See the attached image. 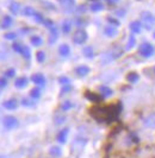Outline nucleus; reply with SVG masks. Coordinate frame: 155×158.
Returning <instances> with one entry per match:
<instances>
[{
	"label": "nucleus",
	"instance_id": "nucleus-1",
	"mask_svg": "<svg viewBox=\"0 0 155 158\" xmlns=\"http://www.w3.org/2000/svg\"><path fill=\"white\" fill-rule=\"evenodd\" d=\"M121 113L119 103L112 106H95L90 109V114L98 121H113L117 119L118 114Z\"/></svg>",
	"mask_w": 155,
	"mask_h": 158
},
{
	"label": "nucleus",
	"instance_id": "nucleus-2",
	"mask_svg": "<svg viewBox=\"0 0 155 158\" xmlns=\"http://www.w3.org/2000/svg\"><path fill=\"white\" fill-rule=\"evenodd\" d=\"M2 125L7 131H11V130H14L16 127L18 126V120L14 117H12V115H7L2 120Z\"/></svg>",
	"mask_w": 155,
	"mask_h": 158
},
{
	"label": "nucleus",
	"instance_id": "nucleus-3",
	"mask_svg": "<svg viewBox=\"0 0 155 158\" xmlns=\"http://www.w3.org/2000/svg\"><path fill=\"white\" fill-rule=\"evenodd\" d=\"M140 54L143 56V57H150L153 54H154V48L152 44H148V43H143L141 44L140 46Z\"/></svg>",
	"mask_w": 155,
	"mask_h": 158
},
{
	"label": "nucleus",
	"instance_id": "nucleus-4",
	"mask_svg": "<svg viewBox=\"0 0 155 158\" xmlns=\"http://www.w3.org/2000/svg\"><path fill=\"white\" fill-rule=\"evenodd\" d=\"M86 143H87V140L85 138H78V139H75L74 143H73V145H72V152L76 154L78 151H82V149L86 145Z\"/></svg>",
	"mask_w": 155,
	"mask_h": 158
},
{
	"label": "nucleus",
	"instance_id": "nucleus-5",
	"mask_svg": "<svg viewBox=\"0 0 155 158\" xmlns=\"http://www.w3.org/2000/svg\"><path fill=\"white\" fill-rule=\"evenodd\" d=\"M87 39V33L84 31V30H79V31L75 32V34L73 36V42L75 44H82L85 43Z\"/></svg>",
	"mask_w": 155,
	"mask_h": 158
},
{
	"label": "nucleus",
	"instance_id": "nucleus-6",
	"mask_svg": "<svg viewBox=\"0 0 155 158\" xmlns=\"http://www.w3.org/2000/svg\"><path fill=\"white\" fill-rule=\"evenodd\" d=\"M68 133H69V128H63V130H61L59 132V134H57V142L61 143V144H64L67 142Z\"/></svg>",
	"mask_w": 155,
	"mask_h": 158
},
{
	"label": "nucleus",
	"instance_id": "nucleus-7",
	"mask_svg": "<svg viewBox=\"0 0 155 158\" xmlns=\"http://www.w3.org/2000/svg\"><path fill=\"white\" fill-rule=\"evenodd\" d=\"M31 80H32V82L36 83V85H42V86H44V83H45V79H44V76H43L42 74H35V75H32Z\"/></svg>",
	"mask_w": 155,
	"mask_h": 158
},
{
	"label": "nucleus",
	"instance_id": "nucleus-8",
	"mask_svg": "<svg viewBox=\"0 0 155 158\" xmlns=\"http://www.w3.org/2000/svg\"><path fill=\"white\" fill-rule=\"evenodd\" d=\"M4 107L6 108V109H16L17 107H18V102L13 99V100H7V101H5L4 102Z\"/></svg>",
	"mask_w": 155,
	"mask_h": 158
},
{
	"label": "nucleus",
	"instance_id": "nucleus-9",
	"mask_svg": "<svg viewBox=\"0 0 155 158\" xmlns=\"http://www.w3.org/2000/svg\"><path fill=\"white\" fill-rule=\"evenodd\" d=\"M144 125L149 128H155V114H152L144 119Z\"/></svg>",
	"mask_w": 155,
	"mask_h": 158
},
{
	"label": "nucleus",
	"instance_id": "nucleus-10",
	"mask_svg": "<svg viewBox=\"0 0 155 158\" xmlns=\"http://www.w3.org/2000/svg\"><path fill=\"white\" fill-rule=\"evenodd\" d=\"M75 71H76V74L79 76H85V75H87L90 73V68L87 65H80V67H78L75 69Z\"/></svg>",
	"mask_w": 155,
	"mask_h": 158
},
{
	"label": "nucleus",
	"instance_id": "nucleus-11",
	"mask_svg": "<svg viewBox=\"0 0 155 158\" xmlns=\"http://www.w3.org/2000/svg\"><path fill=\"white\" fill-rule=\"evenodd\" d=\"M14 86H16L17 88H24V87L28 86V80H26L25 77H19V79L16 80Z\"/></svg>",
	"mask_w": 155,
	"mask_h": 158
},
{
	"label": "nucleus",
	"instance_id": "nucleus-12",
	"mask_svg": "<svg viewBox=\"0 0 155 158\" xmlns=\"http://www.w3.org/2000/svg\"><path fill=\"white\" fill-rule=\"evenodd\" d=\"M49 154H50L51 156H54V157H60L61 154H62V151L59 146H53V148H50Z\"/></svg>",
	"mask_w": 155,
	"mask_h": 158
},
{
	"label": "nucleus",
	"instance_id": "nucleus-13",
	"mask_svg": "<svg viewBox=\"0 0 155 158\" xmlns=\"http://www.w3.org/2000/svg\"><path fill=\"white\" fill-rule=\"evenodd\" d=\"M59 51H60V54H61L62 56H64V57L70 54V49H69V46L67 44H62L61 46H60V49H59Z\"/></svg>",
	"mask_w": 155,
	"mask_h": 158
},
{
	"label": "nucleus",
	"instance_id": "nucleus-14",
	"mask_svg": "<svg viewBox=\"0 0 155 158\" xmlns=\"http://www.w3.org/2000/svg\"><path fill=\"white\" fill-rule=\"evenodd\" d=\"M85 96H86L88 100H91V101H94V102H100V97H99V95L94 94V93H92V92H86Z\"/></svg>",
	"mask_w": 155,
	"mask_h": 158
},
{
	"label": "nucleus",
	"instance_id": "nucleus-15",
	"mask_svg": "<svg viewBox=\"0 0 155 158\" xmlns=\"http://www.w3.org/2000/svg\"><path fill=\"white\" fill-rule=\"evenodd\" d=\"M12 18H11V16H5L4 17V19H2V28H5V29H7V28H10L11 25H12Z\"/></svg>",
	"mask_w": 155,
	"mask_h": 158
},
{
	"label": "nucleus",
	"instance_id": "nucleus-16",
	"mask_svg": "<svg viewBox=\"0 0 155 158\" xmlns=\"http://www.w3.org/2000/svg\"><path fill=\"white\" fill-rule=\"evenodd\" d=\"M105 34L109 36V37H115L117 34V30L115 28H112V26H107L105 29Z\"/></svg>",
	"mask_w": 155,
	"mask_h": 158
},
{
	"label": "nucleus",
	"instance_id": "nucleus-17",
	"mask_svg": "<svg viewBox=\"0 0 155 158\" xmlns=\"http://www.w3.org/2000/svg\"><path fill=\"white\" fill-rule=\"evenodd\" d=\"M31 43H32L35 46H39V45H42L43 40H42V38L38 37V36H33V37H31Z\"/></svg>",
	"mask_w": 155,
	"mask_h": 158
},
{
	"label": "nucleus",
	"instance_id": "nucleus-18",
	"mask_svg": "<svg viewBox=\"0 0 155 158\" xmlns=\"http://www.w3.org/2000/svg\"><path fill=\"white\" fill-rule=\"evenodd\" d=\"M138 79H140V76H138L136 73H130V74L128 75V81H130V82H132V83L137 82Z\"/></svg>",
	"mask_w": 155,
	"mask_h": 158
},
{
	"label": "nucleus",
	"instance_id": "nucleus-19",
	"mask_svg": "<svg viewBox=\"0 0 155 158\" xmlns=\"http://www.w3.org/2000/svg\"><path fill=\"white\" fill-rule=\"evenodd\" d=\"M100 93L103 96H110V95H112V91L109 88V87H100Z\"/></svg>",
	"mask_w": 155,
	"mask_h": 158
},
{
	"label": "nucleus",
	"instance_id": "nucleus-20",
	"mask_svg": "<svg viewBox=\"0 0 155 158\" xmlns=\"http://www.w3.org/2000/svg\"><path fill=\"white\" fill-rule=\"evenodd\" d=\"M84 55H85V57H87V58H92L93 57V49L91 46H86L85 49H84Z\"/></svg>",
	"mask_w": 155,
	"mask_h": 158
},
{
	"label": "nucleus",
	"instance_id": "nucleus-21",
	"mask_svg": "<svg viewBox=\"0 0 155 158\" xmlns=\"http://www.w3.org/2000/svg\"><path fill=\"white\" fill-rule=\"evenodd\" d=\"M51 34H50V38H49V43L50 44H53L56 39H57V31H56V29L55 28H51Z\"/></svg>",
	"mask_w": 155,
	"mask_h": 158
},
{
	"label": "nucleus",
	"instance_id": "nucleus-22",
	"mask_svg": "<svg viewBox=\"0 0 155 158\" xmlns=\"http://www.w3.org/2000/svg\"><path fill=\"white\" fill-rule=\"evenodd\" d=\"M130 29H131V31L132 32H140L141 31V25H140V23H137V22H134L131 25H130Z\"/></svg>",
	"mask_w": 155,
	"mask_h": 158
},
{
	"label": "nucleus",
	"instance_id": "nucleus-23",
	"mask_svg": "<svg viewBox=\"0 0 155 158\" xmlns=\"http://www.w3.org/2000/svg\"><path fill=\"white\" fill-rule=\"evenodd\" d=\"M30 95L32 99H38V97L41 96V91H39V88H33V89L31 91Z\"/></svg>",
	"mask_w": 155,
	"mask_h": 158
},
{
	"label": "nucleus",
	"instance_id": "nucleus-24",
	"mask_svg": "<svg viewBox=\"0 0 155 158\" xmlns=\"http://www.w3.org/2000/svg\"><path fill=\"white\" fill-rule=\"evenodd\" d=\"M36 58H37V62L42 63V62H44V60H45V54H44L43 51H38L37 55H36Z\"/></svg>",
	"mask_w": 155,
	"mask_h": 158
},
{
	"label": "nucleus",
	"instance_id": "nucleus-25",
	"mask_svg": "<svg viewBox=\"0 0 155 158\" xmlns=\"http://www.w3.org/2000/svg\"><path fill=\"white\" fill-rule=\"evenodd\" d=\"M61 107H62V109H63V111H68V109H70V108L73 107V103H72L69 100H67V101H64V102L62 103Z\"/></svg>",
	"mask_w": 155,
	"mask_h": 158
},
{
	"label": "nucleus",
	"instance_id": "nucleus-26",
	"mask_svg": "<svg viewBox=\"0 0 155 158\" xmlns=\"http://www.w3.org/2000/svg\"><path fill=\"white\" fill-rule=\"evenodd\" d=\"M70 29H72L70 23H69V22H64V23H63V25H62V30H63V32L68 33V32L70 31Z\"/></svg>",
	"mask_w": 155,
	"mask_h": 158
},
{
	"label": "nucleus",
	"instance_id": "nucleus-27",
	"mask_svg": "<svg viewBox=\"0 0 155 158\" xmlns=\"http://www.w3.org/2000/svg\"><path fill=\"white\" fill-rule=\"evenodd\" d=\"M22 55L25 57V58H30V49L28 46H23V51H22Z\"/></svg>",
	"mask_w": 155,
	"mask_h": 158
},
{
	"label": "nucleus",
	"instance_id": "nucleus-28",
	"mask_svg": "<svg viewBox=\"0 0 155 158\" xmlns=\"http://www.w3.org/2000/svg\"><path fill=\"white\" fill-rule=\"evenodd\" d=\"M18 8H19V6H18V4H17V2H11V7H10V10H11L14 14H17Z\"/></svg>",
	"mask_w": 155,
	"mask_h": 158
},
{
	"label": "nucleus",
	"instance_id": "nucleus-29",
	"mask_svg": "<svg viewBox=\"0 0 155 158\" xmlns=\"http://www.w3.org/2000/svg\"><path fill=\"white\" fill-rule=\"evenodd\" d=\"M135 43H136V40H135V37L134 36H131L130 38H129V43H128V46H126V49L129 50V49H131L134 45H135Z\"/></svg>",
	"mask_w": 155,
	"mask_h": 158
},
{
	"label": "nucleus",
	"instance_id": "nucleus-30",
	"mask_svg": "<svg viewBox=\"0 0 155 158\" xmlns=\"http://www.w3.org/2000/svg\"><path fill=\"white\" fill-rule=\"evenodd\" d=\"M66 121V118L62 115V117H60V115H57L56 118H55V124L56 125H61V124H63Z\"/></svg>",
	"mask_w": 155,
	"mask_h": 158
},
{
	"label": "nucleus",
	"instance_id": "nucleus-31",
	"mask_svg": "<svg viewBox=\"0 0 155 158\" xmlns=\"http://www.w3.org/2000/svg\"><path fill=\"white\" fill-rule=\"evenodd\" d=\"M13 50L17 51V52H19V54H22V51H23V45L16 43V44H13Z\"/></svg>",
	"mask_w": 155,
	"mask_h": 158
},
{
	"label": "nucleus",
	"instance_id": "nucleus-32",
	"mask_svg": "<svg viewBox=\"0 0 155 158\" xmlns=\"http://www.w3.org/2000/svg\"><path fill=\"white\" fill-rule=\"evenodd\" d=\"M24 13H25L26 16H35V14H36L35 11H33L31 7H25V8H24Z\"/></svg>",
	"mask_w": 155,
	"mask_h": 158
},
{
	"label": "nucleus",
	"instance_id": "nucleus-33",
	"mask_svg": "<svg viewBox=\"0 0 155 158\" xmlns=\"http://www.w3.org/2000/svg\"><path fill=\"white\" fill-rule=\"evenodd\" d=\"M91 8H92V11H99L103 8V5L101 4H94V5H92Z\"/></svg>",
	"mask_w": 155,
	"mask_h": 158
},
{
	"label": "nucleus",
	"instance_id": "nucleus-34",
	"mask_svg": "<svg viewBox=\"0 0 155 158\" xmlns=\"http://www.w3.org/2000/svg\"><path fill=\"white\" fill-rule=\"evenodd\" d=\"M6 85H7L6 80H5L4 77H0V89H1V88H4V87H6Z\"/></svg>",
	"mask_w": 155,
	"mask_h": 158
},
{
	"label": "nucleus",
	"instance_id": "nucleus-35",
	"mask_svg": "<svg viewBox=\"0 0 155 158\" xmlns=\"http://www.w3.org/2000/svg\"><path fill=\"white\" fill-rule=\"evenodd\" d=\"M59 81H60V83H62V85H67V83L69 82V80H68L67 77H64V76L60 77V79H59Z\"/></svg>",
	"mask_w": 155,
	"mask_h": 158
},
{
	"label": "nucleus",
	"instance_id": "nucleus-36",
	"mask_svg": "<svg viewBox=\"0 0 155 158\" xmlns=\"http://www.w3.org/2000/svg\"><path fill=\"white\" fill-rule=\"evenodd\" d=\"M7 77H12L13 75H14V70L13 69H8L7 71H6V74H5Z\"/></svg>",
	"mask_w": 155,
	"mask_h": 158
},
{
	"label": "nucleus",
	"instance_id": "nucleus-37",
	"mask_svg": "<svg viewBox=\"0 0 155 158\" xmlns=\"http://www.w3.org/2000/svg\"><path fill=\"white\" fill-rule=\"evenodd\" d=\"M5 38L6 39H14L16 38V34L14 33H7V34H5Z\"/></svg>",
	"mask_w": 155,
	"mask_h": 158
},
{
	"label": "nucleus",
	"instance_id": "nucleus-38",
	"mask_svg": "<svg viewBox=\"0 0 155 158\" xmlns=\"http://www.w3.org/2000/svg\"><path fill=\"white\" fill-rule=\"evenodd\" d=\"M23 105H24V106H32V102H29L28 99H24V100H23Z\"/></svg>",
	"mask_w": 155,
	"mask_h": 158
},
{
	"label": "nucleus",
	"instance_id": "nucleus-39",
	"mask_svg": "<svg viewBox=\"0 0 155 158\" xmlns=\"http://www.w3.org/2000/svg\"><path fill=\"white\" fill-rule=\"evenodd\" d=\"M68 91H70V87H69V86L64 87V88L62 89V93H68Z\"/></svg>",
	"mask_w": 155,
	"mask_h": 158
},
{
	"label": "nucleus",
	"instance_id": "nucleus-40",
	"mask_svg": "<svg viewBox=\"0 0 155 158\" xmlns=\"http://www.w3.org/2000/svg\"><path fill=\"white\" fill-rule=\"evenodd\" d=\"M0 158H10V156H7V155H0Z\"/></svg>",
	"mask_w": 155,
	"mask_h": 158
},
{
	"label": "nucleus",
	"instance_id": "nucleus-41",
	"mask_svg": "<svg viewBox=\"0 0 155 158\" xmlns=\"http://www.w3.org/2000/svg\"><path fill=\"white\" fill-rule=\"evenodd\" d=\"M154 38H155V34H154Z\"/></svg>",
	"mask_w": 155,
	"mask_h": 158
},
{
	"label": "nucleus",
	"instance_id": "nucleus-42",
	"mask_svg": "<svg viewBox=\"0 0 155 158\" xmlns=\"http://www.w3.org/2000/svg\"><path fill=\"white\" fill-rule=\"evenodd\" d=\"M154 70H155V68H154Z\"/></svg>",
	"mask_w": 155,
	"mask_h": 158
}]
</instances>
